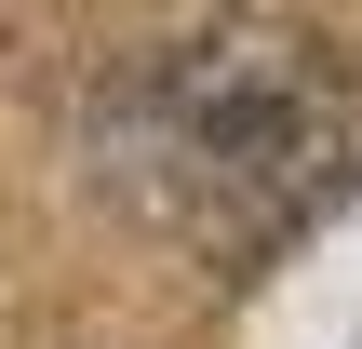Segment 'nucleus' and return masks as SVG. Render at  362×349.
<instances>
[{
    "mask_svg": "<svg viewBox=\"0 0 362 349\" xmlns=\"http://www.w3.org/2000/svg\"><path fill=\"white\" fill-rule=\"evenodd\" d=\"M107 148L121 175L215 256L282 242L296 215L336 202L349 175V81L336 40L269 27V13H215L188 40H161L121 94H107Z\"/></svg>",
    "mask_w": 362,
    "mask_h": 349,
    "instance_id": "1",
    "label": "nucleus"
}]
</instances>
